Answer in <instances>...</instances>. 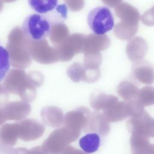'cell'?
I'll return each instance as SVG.
<instances>
[{"label":"cell","mask_w":154,"mask_h":154,"mask_svg":"<svg viewBox=\"0 0 154 154\" xmlns=\"http://www.w3.org/2000/svg\"><path fill=\"white\" fill-rule=\"evenodd\" d=\"M53 25V22L48 16L38 13L32 14L25 19L22 31L28 40L41 42L50 35Z\"/></svg>","instance_id":"obj_1"},{"label":"cell","mask_w":154,"mask_h":154,"mask_svg":"<svg viewBox=\"0 0 154 154\" xmlns=\"http://www.w3.org/2000/svg\"><path fill=\"white\" fill-rule=\"evenodd\" d=\"M81 134L63 126L52 132L42 147L48 154H61L69 144L76 141Z\"/></svg>","instance_id":"obj_2"},{"label":"cell","mask_w":154,"mask_h":154,"mask_svg":"<svg viewBox=\"0 0 154 154\" xmlns=\"http://www.w3.org/2000/svg\"><path fill=\"white\" fill-rule=\"evenodd\" d=\"M16 75H12L11 73L6 78L4 82L5 88L14 94H18L23 101L26 102H32L36 97V90L34 84L27 81H25V72L23 70L14 69Z\"/></svg>","instance_id":"obj_3"},{"label":"cell","mask_w":154,"mask_h":154,"mask_svg":"<svg viewBox=\"0 0 154 154\" xmlns=\"http://www.w3.org/2000/svg\"><path fill=\"white\" fill-rule=\"evenodd\" d=\"M88 25L97 35H103L114 26V18L109 9L106 7H97L92 9L87 16Z\"/></svg>","instance_id":"obj_4"},{"label":"cell","mask_w":154,"mask_h":154,"mask_svg":"<svg viewBox=\"0 0 154 154\" xmlns=\"http://www.w3.org/2000/svg\"><path fill=\"white\" fill-rule=\"evenodd\" d=\"M126 126L131 134H137L154 138V119L146 111L130 118L126 122Z\"/></svg>","instance_id":"obj_5"},{"label":"cell","mask_w":154,"mask_h":154,"mask_svg":"<svg viewBox=\"0 0 154 154\" xmlns=\"http://www.w3.org/2000/svg\"><path fill=\"white\" fill-rule=\"evenodd\" d=\"M18 138L24 141H34L40 138L45 132V126L34 119H26L16 123Z\"/></svg>","instance_id":"obj_6"},{"label":"cell","mask_w":154,"mask_h":154,"mask_svg":"<svg viewBox=\"0 0 154 154\" xmlns=\"http://www.w3.org/2000/svg\"><path fill=\"white\" fill-rule=\"evenodd\" d=\"M102 114L99 112H90L86 117L83 128L84 132L96 133L101 136H106L110 131V126Z\"/></svg>","instance_id":"obj_7"},{"label":"cell","mask_w":154,"mask_h":154,"mask_svg":"<svg viewBox=\"0 0 154 154\" xmlns=\"http://www.w3.org/2000/svg\"><path fill=\"white\" fill-rule=\"evenodd\" d=\"M102 114L108 122L116 123L132 117L133 108L131 101L118 102L108 108L103 110Z\"/></svg>","instance_id":"obj_8"},{"label":"cell","mask_w":154,"mask_h":154,"mask_svg":"<svg viewBox=\"0 0 154 154\" xmlns=\"http://www.w3.org/2000/svg\"><path fill=\"white\" fill-rule=\"evenodd\" d=\"M91 111L86 107H79L67 112L64 116L63 126L73 132L81 134L83 129L86 117Z\"/></svg>","instance_id":"obj_9"},{"label":"cell","mask_w":154,"mask_h":154,"mask_svg":"<svg viewBox=\"0 0 154 154\" xmlns=\"http://www.w3.org/2000/svg\"><path fill=\"white\" fill-rule=\"evenodd\" d=\"M6 120H21L31 112V106L25 101H14L7 103L2 108Z\"/></svg>","instance_id":"obj_10"},{"label":"cell","mask_w":154,"mask_h":154,"mask_svg":"<svg viewBox=\"0 0 154 154\" xmlns=\"http://www.w3.org/2000/svg\"><path fill=\"white\" fill-rule=\"evenodd\" d=\"M148 48L147 42L143 38L137 36L129 41L126 45V52L129 60L135 63L143 60Z\"/></svg>","instance_id":"obj_11"},{"label":"cell","mask_w":154,"mask_h":154,"mask_svg":"<svg viewBox=\"0 0 154 154\" xmlns=\"http://www.w3.org/2000/svg\"><path fill=\"white\" fill-rule=\"evenodd\" d=\"M110 43V39L106 35L90 34L85 37L82 52L98 53L108 49Z\"/></svg>","instance_id":"obj_12"},{"label":"cell","mask_w":154,"mask_h":154,"mask_svg":"<svg viewBox=\"0 0 154 154\" xmlns=\"http://www.w3.org/2000/svg\"><path fill=\"white\" fill-rule=\"evenodd\" d=\"M134 77L144 84H152L154 82V68L146 60L135 63L132 66Z\"/></svg>","instance_id":"obj_13"},{"label":"cell","mask_w":154,"mask_h":154,"mask_svg":"<svg viewBox=\"0 0 154 154\" xmlns=\"http://www.w3.org/2000/svg\"><path fill=\"white\" fill-rule=\"evenodd\" d=\"M115 13L122 22L132 25H139L138 22L141 18L138 10L132 5L122 2L118 5L115 10Z\"/></svg>","instance_id":"obj_14"},{"label":"cell","mask_w":154,"mask_h":154,"mask_svg":"<svg viewBox=\"0 0 154 154\" xmlns=\"http://www.w3.org/2000/svg\"><path fill=\"white\" fill-rule=\"evenodd\" d=\"M118 102L119 99L116 96L101 91L93 93L90 98V105L96 111L105 110Z\"/></svg>","instance_id":"obj_15"},{"label":"cell","mask_w":154,"mask_h":154,"mask_svg":"<svg viewBox=\"0 0 154 154\" xmlns=\"http://www.w3.org/2000/svg\"><path fill=\"white\" fill-rule=\"evenodd\" d=\"M40 114L43 122L48 126L57 128L63 125L64 116L61 109L58 107H45L41 111Z\"/></svg>","instance_id":"obj_16"},{"label":"cell","mask_w":154,"mask_h":154,"mask_svg":"<svg viewBox=\"0 0 154 154\" xmlns=\"http://www.w3.org/2000/svg\"><path fill=\"white\" fill-rule=\"evenodd\" d=\"M130 146L132 154H152L153 144L150 143L147 136L132 134L130 138Z\"/></svg>","instance_id":"obj_17"},{"label":"cell","mask_w":154,"mask_h":154,"mask_svg":"<svg viewBox=\"0 0 154 154\" xmlns=\"http://www.w3.org/2000/svg\"><path fill=\"white\" fill-rule=\"evenodd\" d=\"M29 7L37 13L46 15L58 7V0H28Z\"/></svg>","instance_id":"obj_18"},{"label":"cell","mask_w":154,"mask_h":154,"mask_svg":"<svg viewBox=\"0 0 154 154\" xmlns=\"http://www.w3.org/2000/svg\"><path fill=\"white\" fill-rule=\"evenodd\" d=\"M18 139L16 123L4 125L0 128V141L2 143L13 146Z\"/></svg>","instance_id":"obj_19"},{"label":"cell","mask_w":154,"mask_h":154,"mask_svg":"<svg viewBox=\"0 0 154 154\" xmlns=\"http://www.w3.org/2000/svg\"><path fill=\"white\" fill-rule=\"evenodd\" d=\"M138 25H132L121 21L115 25L114 33L119 39L128 40L137 34L138 30Z\"/></svg>","instance_id":"obj_20"},{"label":"cell","mask_w":154,"mask_h":154,"mask_svg":"<svg viewBox=\"0 0 154 154\" xmlns=\"http://www.w3.org/2000/svg\"><path fill=\"white\" fill-rule=\"evenodd\" d=\"M100 138L96 133H88L79 139V144L82 150L87 153H93L99 148Z\"/></svg>","instance_id":"obj_21"},{"label":"cell","mask_w":154,"mask_h":154,"mask_svg":"<svg viewBox=\"0 0 154 154\" xmlns=\"http://www.w3.org/2000/svg\"><path fill=\"white\" fill-rule=\"evenodd\" d=\"M139 90L134 83L128 81L121 82L117 87V94L123 100L128 102L136 100Z\"/></svg>","instance_id":"obj_22"},{"label":"cell","mask_w":154,"mask_h":154,"mask_svg":"<svg viewBox=\"0 0 154 154\" xmlns=\"http://www.w3.org/2000/svg\"><path fill=\"white\" fill-rule=\"evenodd\" d=\"M68 35V29L67 26L62 23H56L52 26L50 34V39L52 43L55 45L63 43Z\"/></svg>","instance_id":"obj_23"},{"label":"cell","mask_w":154,"mask_h":154,"mask_svg":"<svg viewBox=\"0 0 154 154\" xmlns=\"http://www.w3.org/2000/svg\"><path fill=\"white\" fill-rule=\"evenodd\" d=\"M136 100L143 106H148L154 104V87L146 86L139 90Z\"/></svg>","instance_id":"obj_24"},{"label":"cell","mask_w":154,"mask_h":154,"mask_svg":"<svg viewBox=\"0 0 154 154\" xmlns=\"http://www.w3.org/2000/svg\"><path fill=\"white\" fill-rule=\"evenodd\" d=\"M10 67V55L7 49L0 45V82L4 79Z\"/></svg>","instance_id":"obj_25"},{"label":"cell","mask_w":154,"mask_h":154,"mask_svg":"<svg viewBox=\"0 0 154 154\" xmlns=\"http://www.w3.org/2000/svg\"><path fill=\"white\" fill-rule=\"evenodd\" d=\"M84 60L87 69L97 70L102 63V56L100 52L85 54Z\"/></svg>","instance_id":"obj_26"},{"label":"cell","mask_w":154,"mask_h":154,"mask_svg":"<svg viewBox=\"0 0 154 154\" xmlns=\"http://www.w3.org/2000/svg\"><path fill=\"white\" fill-rule=\"evenodd\" d=\"M0 154H28V150L25 148L13 149L0 142Z\"/></svg>","instance_id":"obj_27"},{"label":"cell","mask_w":154,"mask_h":154,"mask_svg":"<svg viewBox=\"0 0 154 154\" xmlns=\"http://www.w3.org/2000/svg\"><path fill=\"white\" fill-rule=\"evenodd\" d=\"M141 21L146 26H154V6L146 11L141 16Z\"/></svg>","instance_id":"obj_28"},{"label":"cell","mask_w":154,"mask_h":154,"mask_svg":"<svg viewBox=\"0 0 154 154\" xmlns=\"http://www.w3.org/2000/svg\"><path fill=\"white\" fill-rule=\"evenodd\" d=\"M8 98V92L1 85H0V105H5L7 103Z\"/></svg>","instance_id":"obj_29"},{"label":"cell","mask_w":154,"mask_h":154,"mask_svg":"<svg viewBox=\"0 0 154 154\" xmlns=\"http://www.w3.org/2000/svg\"><path fill=\"white\" fill-rule=\"evenodd\" d=\"M61 154H88L84 152L83 150H81L76 148H75L73 146H68Z\"/></svg>","instance_id":"obj_30"},{"label":"cell","mask_w":154,"mask_h":154,"mask_svg":"<svg viewBox=\"0 0 154 154\" xmlns=\"http://www.w3.org/2000/svg\"><path fill=\"white\" fill-rule=\"evenodd\" d=\"M28 154H48L42 146H36L28 150Z\"/></svg>","instance_id":"obj_31"},{"label":"cell","mask_w":154,"mask_h":154,"mask_svg":"<svg viewBox=\"0 0 154 154\" xmlns=\"http://www.w3.org/2000/svg\"><path fill=\"white\" fill-rule=\"evenodd\" d=\"M102 2L111 8L116 7L118 5L122 3L123 0H102Z\"/></svg>","instance_id":"obj_32"},{"label":"cell","mask_w":154,"mask_h":154,"mask_svg":"<svg viewBox=\"0 0 154 154\" xmlns=\"http://www.w3.org/2000/svg\"><path fill=\"white\" fill-rule=\"evenodd\" d=\"M6 120H7L4 116V113H3L2 109V108H0V126L2 125Z\"/></svg>","instance_id":"obj_33"},{"label":"cell","mask_w":154,"mask_h":154,"mask_svg":"<svg viewBox=\"0 0 154 154\" xmlns=\"http://www.w3.org/2000/svg\"><path fill=\"white\" fill-rule=\"evenodd\" d=\"M16 0H4V1L5 2H13V1H14Z\"/></svg>","instance_id":"obj_34"},{"label":"cell","mask_w":154,"mask_h":154,"mask_svg":"<svg viewBox=\"0 0 154 154\" xmlns=\"http://www.w3.org/2000/svg\"><path fill=\"white\" fill-rule=\"evenodd\" d=\"M152 154H154V144H153V146H152Z\"/></svg>","instance_id":"obj_35"}]
</instances>
